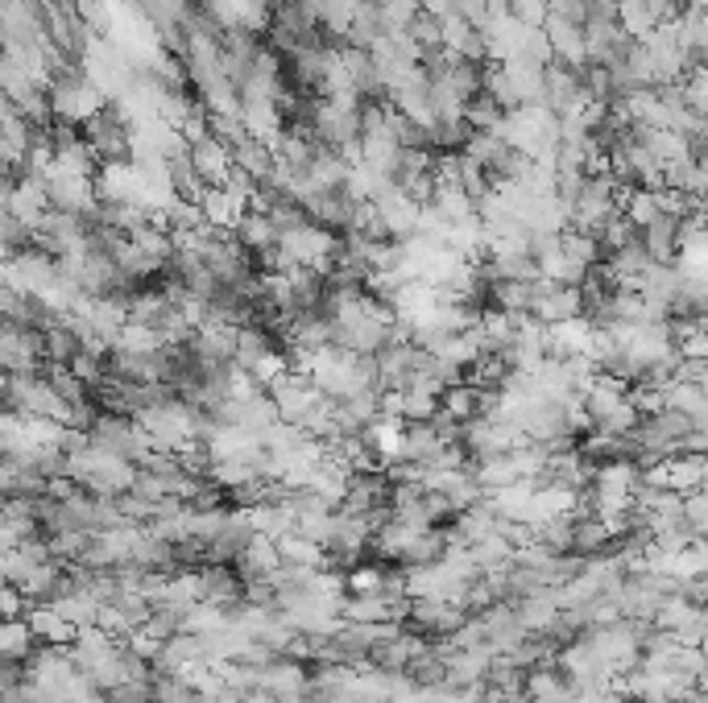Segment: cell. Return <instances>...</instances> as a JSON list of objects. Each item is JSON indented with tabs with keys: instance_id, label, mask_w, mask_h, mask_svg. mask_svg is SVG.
Instances as JSON below:
<instances>
[{
	"instance_id": "6da1fadb",
	"label": "cell",
	"mask_w": 708,
	"mask_h": 703,
	"mask_svg": "<svg viewBox=\"0 0 708 703\" xmlns=\"http://www.w3.org/2000/svg\"><path fill=\"white\" fill-rule=\"evenodd\" d=\"M0 361H4V373H42V364H46V331L42 327L4 323Z\"/></svg>"
},
{
	"instance_id": "603a6c76",
	"label": "cell",
	"mask_w": 708,
	"mask_h": 703,
	"mask_svg": "<svg viewBox=\"0 0 708 703\" xmlns=\"http://www.w3.org/2000/svg\"><path fill=\"white\" fill-rule=\"evenodd\" d=\"M700 650H705V658H708V637H705V646H700Z\"/></svg>"
},
{
	"instance_id": "8fae6325",
	"label": "cell",
	"mask_w": 708,
	"mask_h": 703,
	"mask_svg": "<svg viewBox=\"0 0 708 703\" xmlns=\"http://www.w3.org/2000/svg\"><path fill=\"white\" fill-rule=\"evenodd\" d=\"M609 542H613V530L604 526V517H597V514H576V534H571V554H585V559H592V554H604V550H609Z\"/></svg>"
},
{
	"instance_id": "5b68a950",
	"label": "cell",
	"mask_w": 708,
	"mask_h": 703,
	"mask_svg": "<svg viewBox=\"0 0 708 703\" xmlns=\"http://www.w3.org/2000/svg\"><path fill=\"white\" fill-rule=\"evenodd\" d=\"M597 336H601V323L580 315V319H564V323L547 327V348L559 361H576V356H592Z\"/></svg>"
},
{
	"instance_id": "2e32d148",
	"label": "cell",
	"mask_w": 708,
	"mask_h": 703,
	"mask_svg": "<svg viewBox=\"0 0 708 703\" xmlns=\"http://www.w3.org/2000/svg\"><path fill=\"white\" fill-rule=\"evenodd\" d=\"M381 583H385V571H381V567L357 563L348 571V596H373V592H381Z\"/></svg>"
},
{
	"instance_id": "7402d4cb",
	"label": "cell",
	"mask_w": 708,
	"mask_h": 703,
	"mask_svg": "<svg viewBox=\"0 0 708 703\" xmlns=\"http://www.w3.org/2000/svg\"><path fill=\"white\" fill-rule=\"evenodd\" d=\"M696 323H700V327L708 331V310H700V315H696Z\"/></svg>"
},
{
	"instance_id": "5bb4252c",
	"label": "cell",
	"mask_w": 708,
	"mask_h": 703,
	"mask_svg": "<svg viewBox=\"0 0 708 703\" xmlns=\"http://www.w3.org/2000/svg\"><path fill=\"white\" fill-rule=\"evenodd\" d=\"M667 575H675V580H700V575H708V538H691L688 547H679L672 554V571Z\"/></svg>"
},
{
	"instance_id": "44dd1931",
	"label": "cell",
	"mask_w": 708,
	"mask_h": 703,
	"mask_svg": "<svg viewBox=\"0 0 708 703\" xmlns=\"http://www.w3.org/2000/svg\"><path fill=\"white\" fill-rule=\"evenodd\" d=\"M700 691H705V695H708V667L700 670Z\"/></svg>"
},
{
	"instance_id": "d6986e66",
	"label": "cell",
	"mask_w": 708,
	"mask_h": 703,
	"mask_svg": "<svg viewBox=\"0 0 708 703\" xmlns=\"http://www.w3.org/2000/svg\"><path fill=\"white\" fill-rule=\"evenodd\" d=\"M75 703H112V695H105V691H87V695H79Z\"/></svg>"
},
{
	"instance_id": "4fadbf2b",
	"label": "cell",
	"mask_w": 708,
	"mask_h": 703,
	"mask_svg": "<svg viewBox=\"0 0 708 703\" xmlns=\"http://www.w3.org/2000/svg\"><path fill=\"white\" fill-rule=\"evenodd\" d=\"M270 352H277L274 340H270V331L261 323H244L241 340H237V369H249V373H253Z\"/></svg>"
},
{
	"instance_id": "277c9868",
	"label": "cell",
	"mask_w": 708,
	"mask_h": 703,
	"mask_svg": "<svg viewBox=\"0 0 708 703\" xmlns=\"http://www.w3.org/2000/svg\"><path fill=\"white\" fill-rule=\"evenodd\" d=\"M535 315L538 323H564V319H580L585 315V290L580 286H559V282H547L538 277V290H535Z\"/></svg>"
},
{
	"instance_id": "9c48e42d",
	"label": "cell",
	"mask_w": 708,
	"mask_h": 703,
	"mask_svg": "<svg viewBox=\"0 0 708 703\" xmlns=\"http://www.w3.org/2000/svg\"><path fill=\"white\" fill-rule=\"evenodd\" d=\"M249 517H253V530L265 534V538H274V542H282L286 534L298 530V514H294L291 497H274V501H265V505H253Z\"/></svg>"
},
{
	"instance_id": "3957f363",
	"label": "cell",
	"mask_w": 708,
	"mask_h": 703,
	"mask_svg": "<svg viewBox=\"0 0 708 703\" xmlns=\"http://www.w3.org/2000/svg\"><path fill=\"white\" fill-rule=\"evenodd\" d=\"M261 691L277 703H312V670L298 658H277L261 670Z\"/></svg>"
},
{
	"instance_id": "ffe728a7",
	"label": "cell",
	"mask_w": 708,
	"mask_h": 703,
	"mask_svg": "<svg viewBox=\"0 0 708 703\" xmlns=\"http://www.w3.org/2000/svg\"><path fill=\"white\" fill-rule=\"evenodd\" d=\"M241 703H277V700H274V695H265V691H249Z\"/></svg>"
},
{
	"instance_id": "ba28073f",
	"label": "cell",
	"mask_w": 708,
	"mask_h": 703,
	"mask_svg": "<svg viewBox=\"0 0 708 703\" xmlns=\"http://www.w3.org/2000/svg\"><path fill=\"white\" fill-rule=\"evenodd\" d=\"M54 550H51V538H30V542H21V547L4 550V559H0V571H4V583H21L34 567L51 563Z\"/></svg>"
},
{
	"instance_id": "cb8c5ba5",
	"label": "cell",
	"mask_w": 708,
	"mask_h": 703,
	"mask_svg": "<svg viewBox=\"0 0 708 703\" xmlns=\"http://www.w3.org/2000/svg\"><path fill=\"white\" fill-rule=\"evenodd\" d=\"M700 435H705V439H708V427H705V430H700Z\"/></svg>"
},
{
	"instance_id": "ac0fdd59",
	"label": "cell",
	"mask_w": 708,
	"mask_h": 703,
	"mask_svg": "<svg viewBox=\"0 0 708 703\" xmlns=\"http://www.w3.org/2000/svg\"><path fill=\"white\" fill-rule=\"evenodd\" d=\"M298 534H303V538H312V542H319V547H328L331 534H336V514H307V517H298Z\"/></svg>"
},
{
	"instance_id": "9a60e30c",
	"label": "cell",
	"mask_w": 708,
	"mask_h": 703,
	"mask_svg": "<svg viewBox=\"0 0 708 703\" xmlns=\"http://www.w3.org/2000/svg\"><path fill=\"white\" fill-rule=\"evenodd\" d=\"M679 87H684V103H688L691 112H700V117L708 121V70L705 67L688 70V75L679 79Z\"/></svg>"
},
{
	"instance_id": "30bf717a",
	"label": "cell",
	"mask_w": 708,
	"mask_h": 703,
	"mask_svg": "<svg viewBox=\"0 0 708 703\" xmlns=\"http://www.w3.org/2000/svg\"><path fill=\"white\" fill-rule=\"evenodd\" d=\"M277 567H282V550H277V542L265 538V534H253V542H249L244 554L237 559V571H241L244 580H270Z\"/></svg>"
},
{
	"instance_id": "8992f818",
	"label": "cell",
	"mask_w": 708,
	"mask_h": 703,
	"mask_svg": "<svg viewBox=\"0 0 708 703\" xmlns=\"http://www.w3.org/2000/svg\"><path fill=\"white\" fill-rule=\"evenodd\" d=\"M642 244L655 261L675 265L679 249H684V216H658L651 228H642Z\"/></svg>"
},
{
	"instance_id": "e0dca14e",
	"label": "cell",
	"mask_w": 708,
	"mask_h": 703,
	"mask_svg": "<svg viewBox=\"0 0 708 703\" xmlns=\"http://www.w3.org/2000/svg\"><path fill=\"white\" fill-rule=\"evenodd\" d=\"M684 517H688V526L696 538H708V484L684 497Z\"/></svg>"
},
{
	"instance_id": "7c38bea8",
	"label": "cell",
	"mask_w": 708,
	"mask_h": 703,
	"mask_svg": "<svg viewBox=\"0 0 708 703\" xmlns=\"http://www.w3.org/2000/svg\"><path fill=\"white\" fill-rule=\"evenodd\" d=\"M42 646L37 641V634L30 629V620H4V634H0V653H4V662H30L34 658V650Z\"/></svg>"
},
{
	"instance_id": "7a4b0ae2",
	"label": "cell",
	"mask_w": 708,
	"mask_h": 703,
	"mask_svg": "<svg viewBox=\"0 0 708 703\" xmlns=\"http://www.w3.org/2000/svg\"><path fill=\"white\" fill-rule=\"evenodd\" d=\"M265 394L274 397V406H277V414H282V422H307V414L324 402V394H319V385H315L307 373H298V369H291L286 377H277Z\"/></svg>"
},
{
	"instance_id": "52a82bcc",
	"label": "cell",
	"mask_w": 708,
	"mask_h": 703,
	"mask_svg": "<svg viewBox=\"0 0 708 703\" xmlns=\"http://www.w3.org/2000/svg\"><path fill=\"white\" fill-rule=\"evenodd\" d=\"M25 620H30V629L37 634L42 646H75V637H79V629L54 604H30Z\"/></svg>"
}]
</instances>
